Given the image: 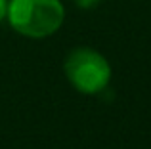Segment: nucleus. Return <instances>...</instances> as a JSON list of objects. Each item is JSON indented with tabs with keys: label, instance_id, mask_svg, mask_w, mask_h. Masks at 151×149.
I'll list each match as a JSON object with an SVG mask.
<instances>
[{
	"label": "nucleus",
	"instance_id": "obj_1",
	"mask_svg": "<svg viewBox=\"0 0 151 149\" xmlns=\"http://www.w3.org/2000/svg\"><path fill=\"white\" fill-rule=\"evenodd\" d=\"M6 19L23 37L46 38L63 25L65 8L59 0H8Z\"/></svg>",
	"mask_w": 151,
	"mask_h": 149
},
{
	"label": "nucleus",
	"instance_id": "obj_2",
	"mask_svg": "<svg viewBox=\"0 0 151 149\" xmlns=\"http://www.w3.org/2000/svg\"><path fill=\"white\" fill-rule=\"evenodd\" d=\"M65 77L81 94H100L111 80V65L100 52L92 48H75L65 57Z\"/></svg>",
	"mask_w": 151,
	"mask_h": 149
},
{
	"label": "nucleus",
	"instance_id": "obj_3",
	"mask_svg": "<svg viewBox=\"0 0 151 149\" xmlns=\"http://www.w3.org/2000/svg\"><path fill=\"white\" fill-rule=\"evenodd\" d=\"M101 0H75V4H77L78 8H82V10H90V8L98 6Z\"/></svg>",
	"mask_w": 151,
	"mask_h": 149
},
{
	"label": "nucleus",
	"instance_id": "obj_4",
	"mask_svg": "<svg viewBox=\"0 0 151 149\" xmlns=\"http://www.w3.org/2000/svg\"><path fill=\"white\" fill-rule=\"evenodd\" d=\"M8 15V0H0V21Z\"/></svg>",
	"mask_w": 151,
	"mask_h": 149
}]
</instances>
